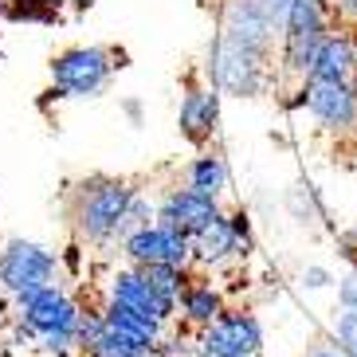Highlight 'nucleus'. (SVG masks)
I'll list each match as a JSON object with an SVG mask.
<instances>
[{
  "label": "nucleus",
  "instance_id": "10",
  "mask_svg": "<svg viewBox=\"0 0 357 357\" xmlns=\"http://www.w3.org/2000/svg\"><path fill=\"white\" fill-rule=\"evenodd\" d=\"M306 110L326 134L346 137L357 130V95L349 83H310Z\"/></svg>",
  "mask_w": 357,
  "mask_h": 357
},
{
  "label": "nucleus",
  "instance_id": "21",
  "mask_svg": "<svg viewBox=\"0 0 357 357\" xmlns=\"http://www.w3.org/2000/svg\"><path fill=\"white\" fill-rule=\"evenodd\" d=\"M330 283H334V275L326 271V267H318V263L303 267V287H306V291H326Z\"/></svg>",
  "mask_w": 357,
  "mask_h": 357
},
{
  "label": "nucleus",
  "instance_id": "18",
  "mask_svg": "<svg viewBox=\"0 0 357 357\" xmlns=\"http://www.w3.org/2000/svg\"><path fill=\"white\" fill-rule=\"evenodd\" d=\"M142 275H146V279L158 287L165 298H173V303H181V291L192 283L189 267H181V263H146V267H142Z\"/></svg>",
  "mask_w": 357,
  "mask_h": 357
},
{
  "label": "nucleus",
  "instance_id": "5",
  "mask_svg": "<svg viewBox=\"0 0 357 357\" xmlns=\"http://www.w3.org/2000/svg\"><path fill=\"white\" fill-rule=\"evenodd\" d=\"M114 67H118L114 55L106 52V47H67V52L55 55V63H52L55 95H67V98L102 95Z\"/></svg>",
  "mask_w": 357,
  "mask_h": 357
},
{
  "label": "nucleus",
  "instance_id": "12",
  "mask_svg": "<svg viewBox=\"0 0 357 357\" xmlns=\"http://www.w3.org/2000/svg\"><path fill=\"white\" fill-rule=\"evenodd\" d=\"M248 252L252 248L240 240V231H236L228 212H220L216 220H208L200 231H192V263L208 267V271H216V267H224L231 259H243Z\"/></svg>",
  "mask_w": 357,
  "mask_h": 357
},
{
  "label": "nucleus",
  "instance_id": "19",
  "mask_svg": "<svg viewBox=\"0 0 357 357\" xmlns=\"http://www.w3.org/2000/svg\"><path fill=\"white\" fill-rule=\"evenodd\" d=\"M158 220V204H149V197L142 189L134 192V200H130V208H126V220H122V231H118V243L126 240V236H134V231L149 228V224Z\"/></svg>",
  "mask_w": 357,
  "mask_h": 357
},
{
  "label": "nucleus",
  "instance_id": "3",
  "mask_svg": "<svg viewBox=\"0 0 357 357\" xmlns=\"http://www.w3.org/2000/svg\"><path fill=\"white\" fill-rule=\"evenodd\" d=\"M212 86L224 91V95H236V98H255L271 86L275 71H271V55L263 52H248V47H236L228 43L224 36H216L212 43Z\"/></svg>",
  "mask_w": 357,
  "mask_h": 357
},
{
  "label": "nucleus",
  "instance_id": "28",
  "mask_svg": "<svg viewBox=\"0 0 357 357\" xmlns=\"http://www.w3.org/2000/svg\"><path fill=\"white\" fill-rule=\"evenodd\" d=\"M354 52H357V32H354Z\"/></svg>",
  "mask_w": 357,
  "mask_h": 357
},
{
  "label": "nucleus",
  "instance_id": "16",
  "mask_svg": "<svg viewBox=\"0 0 357 357\" xmlns=\"http://www.w3.org/2000/svg\"><path fill=\"white\" fill-rule=\"evenodd\" d=\"M337 28L334 0H291L283 40H306V36H330Z\"/></svg>",
  "mask_w": 357,
  "mask_h": 357
},
{
  "label": "nucleus",
  "instance_id": "17",
  "mask_svg": "<svg viewBox=\"0 0 357 357\" xmlns=\"http://www.w3.org/2000/svg\"><path fill=\"white\" fill-rule=\"evenodd\" d=\"M189 185L200 192H212V197H224L228 192V165L220 153H200L189 165Z\"/></svg>",
  "mask_w": 357,
  "mask_h": 357
},
{
  "label": "nucleus",
  "instance_id": "11",
  "mask_svg": "<svg viewBox=\"0 0 357 357\" xmlns=\"http://www.w3.org/2000/svg\"><path fill=\"white\" fill-rule=\"evenodd\" d=\"M220 197H212V192H200L192 189V185H185V189H169L165 197H161L158 204V220L161 224H173V228L181 231H200L208 220H216L220 216Z\"/></svg>",
  "mask_w": 357,
  "mask_h": 357
},
{
  "label": "nucleus",
  "instance_id": "14",
  "mask_svg": "<svg viewBox=\"0 0 357 357\" xmlns=\"http://www.w3.org/2000/svg\"><path fill=\"white\" fill-rule=\"evenodd\" d=\"M357 71V52H354V32L349 28H334L326 36L322 52L314 59V71L306 83H349Z\"/></svg>",
  "mask_w": 357,
  "mask_h": 357
},
{
  "label": "nucleus",
  "instance_id": "2",
  "mask_svg": "<svg viewBox=\"0 0 357 357\" xmlns=\"http://www.w3.org/2000/svg\"><path fill=\"white\" fill-rule=\"evenodd\" d=\"M134 192L137 189L130 181H118V177H91L86 181L83 189L75 192V231H79V240L95 243V248L114 243Z\"/></svg>",
  "mask_w": 357,
  "mask_h": 357
},
{
  "label": "nucleus",
  "instance_id": "24",
  "mask_svg": "<svg viewBox=\"0 0 357 357\" xmlns=\"http://www.w3.org/2000/svg\"><path fill=\"white\" fill-rule=\"evenodd\" d=\"M306 357H349V354H342V349H330V346H318V349H310Z\"/></svg>",
  "mask_w": 357,
  "mask_h": 357
},
{
  "label": "nucleus",
  "instance_id": "23",
  "mask_svg": "<svg viewBox=\"0 0 357 357\" xmlns=\"http://www.w3.org/2000/svg\"><path fill=\"white\" fill-rule=\"evenodd\" d=\"M334 16H337V28L357 32V0H334Z\"/></svg>",
  "mask_w": 357,
  "mask_h": 357
},
{
  "label": "nucleus",
  "instance_id": "29",
  "mask_svg": "<svg viewBox=\"0 0 357 357\" xmlns=\"http://www.w3.org/2000/svg\"><path fill=\"white\" fill-rule=\"evenodd\" d=\"M252 357H263V349H259V354H252Z\"/></svg>",
  "mask_w": 357,
  "mask_h": 357
},
{
  "label": "nucleus",
  "instance_id": "8",
  "mask_svg": "<svg viewBox=\"0 0 357 357\" xmlns=\"http://www.w3.org/2000/svg\"><path fill=\"white\" fill-rule=\"evenodd\" d=\"M122 255L134 267H146V263H181V267H189L192 263V236L173 228V224L153 220L149 228H142V231H134V236L122 240Z\"/></svg>",
  "mask_w": 357,
  "mask_h": 357
},
{
  "label": "nucleus",
  "instance_id": "25",
  "mask_svg": "<svg viewBox=\"0 0 357 357\" xmlns=\"http://www.w3.org/2000/svg\"><path fill=\"white\" fill-rule=\"evenodd\" d=\"M0 322H4V291H0Z\"/></svg>",
  "mask_w": 357,
  "mask_h": 357
},
{
  "label": "nucleus",
  "instance_id": "27",
  "mask_svg": "<svg viewBox=\"0 0 357 357\" xmlns=\"http://www.w3.org/2000/svg\"><path fill=\"white\" fill-rule=\"evenodd\" d=\"M95 357H114V354H95Z\"/></svg>",
  "mask_w": 357,
  "mask_h": 357
},
{
  "label": "nucleus",
  "instance_id": "13",
  "mask_svg": "<svg viewBox=\"0 0 357 357\" xmlns=\"http://www.w3.org/2000/svg\"><path fill=\"white\" fill-rule=\"evenodd\" d=\"M216 122H220V91L216 86H189L177 110L181 137L189 146H208L216 134Z\"/></svg>",
  "mask_w": 357,
  "mask_h": 357
},
{
  "label": "nucleus",
  "instance_id": "22",
  "mask_svg": "<svg viewBox=\"0 0 357 357\" xmlns=\"http://www.w3.org/2000/svg\"><path fill=\"white\" fill-rule=\"evenodd\" d=\"M337 303H342V310H357V267L337 283Z\"/></svg>",
  "mask_w": 357,
  "mask_h": 357
},
{
  "label": "nucleus",
  "instance_id": "7",
  "mask_svg": "<svg viewBox=\"0 0 357 357\" xmlns=\"http://www.w3.org/2000/svg\"><path fill=\"white\" fill-rule=\"evenodd\" d=\"M220 36L236 47H248V52H275V40L283 43V28L267 16L263 0H228L224 4V24Z\"/></svg>",
  "mask_w": 357,
  "mask_h": 357
},
{
  "label": "nucleus",
  "instance_id": "1",
  "mask_svg": "<svg viewBox=\"0 0 357 357\" xmlns=\"http://www.w3.org/2000/svg\"><path fill=\"white\" fill-rule=\"evenodd\" d=\"M20 306V322L36 334V346H43L52 357H75L79 354V322H83V306L59 283L40 287V291L16 298Z\"/></svg>",
  "mask_w": 357,
  "mask_h": 357
},
{
  "label": "nucleus",
  "instance_id": "6",
  "mask_svg": "<svg viewBox=\"0 0 357 357\" xmlns=\"http://www.w3.org/2000/svg\"><path fill=\"white\" fill-rule=\"evenodd\" d=\"M263 349V326L248 310H224L220 318L192 337L197 357H252Z\"/></svg>",
  "mask_w": 357,
  "mask_h": 357
},
{
  "label": "nucleus",
  "instance_id": "4",
  "mask_svg": "<svg viewBox=\"0 0 357 357\" xmlns=\"http://www.w3.org/2000/svg\"><path fill=\"white\" fill-rule=\"evenodd\" d=\"M59 275V255L47 252L43 243L32 240H8L0 252V291L8 298H24V294L52 287Z\"/></svg>",
  "mask_w": 357,
  "mask_h": 357
},
{
  "label": "nucleus",
  "instance_id": "26",
  "mask_svg": "<svg viewBox=\"0 0 357 357\" xmlns=\"http://www.w3.org/2000/svg\"><path fill=\"white\" fill-rule=\"evenodd\" d=\"M349 86H354V95H357V71H354V79H349Z\"/></svg>",
  "mask_w": 357,
  "mask_h": 357
},
{
  "label": "nucleus",
  "instance_id": "15",
  "mask_svg": "<svg viewBox=\"0 0 357 357\" xmlns=\"http://www.w3.org/2000/svg\"><path fill=\"white\" fill-rule=\"evenodd\" d=\"M177 310H181V318H185L192 330H204V326H212L224 310H228V298H224V291L216 283H208V279H192V283L181 291Z\"/></svg>",
  "mask_w": 357,
  "mask_h": 357
},
{
  "label": "nucleus",
  "instance_id": "9",
  "mask_svg": "<svg viewBox=\"0 0 357 357\" xmlns=\"http://www.w3.org/2000/svg\"><path fill=\"white\" fill-rule=\"evenodd\" d=\"M106 298H114V303H122V306H134V310H142V314L158 318L161 326H169V322H173V314H177V303L165 298V294H161L158 287L142 275V267H134V263L110 275Z\"/></svg>",
  "mask_w": 357,
  "mask_h": 357
},
{
  "label": "nucleus",
  "instance_id": "20",
  "mask_svg": "<svg viewBox=\"0 0 357 357\" xmlns=\"http://www.w3.org/2000/svg\"><path fill=\"white\" fill-rule=\"evenodd\" d=\"M334 346L342 354L357 357V310H342L334 318Z\"/></svg>",
  "mask_w": 357,
  "mask_h": 357
}]
</instances>
